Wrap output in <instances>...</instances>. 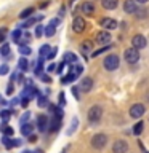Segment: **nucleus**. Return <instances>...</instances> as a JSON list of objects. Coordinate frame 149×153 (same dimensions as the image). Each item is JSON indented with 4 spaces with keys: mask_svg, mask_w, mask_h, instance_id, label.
Segmentation results:
<instances>
[{
    "mask_svg": "<svg viewBox=\"0 0 149 153\" xmlns=\"http://www.w3.org/2000/svg\"><path fill=\"white\" fill-rule=\"evenodd\" d=\"M123 57L125 61L128 62V64H136V62L139 61V50H136V48H127L123 53Z\"/></svg>",
    "mask_w": 149,
    "mask_h": 153,
    "instance_id": "nucleus-3",
    "label": "nucleus"
},
{
    "mask_svg": "<svg viewBox=\"0 0 149 153\" xmlns=\"http://www.w3.org/2000/svg\"><path fill=\"white\" fill-rule=\"evenodd\" d=\"M21 38H24L26 42H29V40H31V33H27V32H26V35H23Z\"/></svg>",
    "mask_w": 149,
    "mask_h": 153,
    "instance_id": "nucleus-51",
    "label": "nucleus"
},
{
    "mask_svg": "<svg viewBox=\"0 0 149 153\" xmlns=\"http://www.w3.org/2000/svg\"><path fill=\"white\" fill-rule=\"evenodd\" d=\"M38 21H42V16H38V18H32V16H31V18H27V21L24 22L21 27H24V29H29L31 26H34V24L38 22Z\"/></svg>",
    "mask_w": 149,
    "mask_h": 153,
    "instance_id": "nucleus-21",
    "label": "nucleus"
},
{
    "mask_svg": "<svg viewBox=\"0 0 149 153\" xmlns=\"http://www.w3.org/2000/svg\"><path fill=\"white\" fill-rule=\"evenodd\" d=\"M8 72H10V67L7 64H3L2 67H0V75H7Z\"/></svg>",
    "mask_w": 149,
    "mask_h": 153,
    "instance_id": "nucleus-41",
    "label": "nucleus"
},
{
    "mask_svg": "<svg viewBox=\"0 0 149 153\" xmlns=\"http://www.w3.org/2000/svg\"><path fill=\"white\" fill-rule=\"evenodd\" d=\"M59 128H61V118L51 117V118H50V121H48V131L56 132V131H59Z\"/></svg>",
    "mask_w": 149,
    "mask_h": 153,
    "instance_id": "nucleus-14",
    "label": "nucleus"
},
{
    "mask_svg": "<svg viewBox=\"0 0 149 153\" xmlns=\"http://www.w3.org/2000/svg\"><path fill=\"white\" fill-rule=\"evenodd\" d=\"M146 45H147V42H146V38H144L143 35H135L132 38V46L136 48V50H143Z\"/></svg>",
    "mask_w": 149,
    "mask_h": 153,
    "instance_id": "nucleus-10",
    "label": "nucleus"
},
{
    "mask_svg": "<svg viewBox=\"0 0 149 153\" xmlns=\"http://www.w3.org/2000/svg\"><path fill=\"white\" fill-rule=\"evenodd\" d=\"M77 126H79V120H77V118H72L71 126H69V129H67V134L71 136V134H72V132H74L75 129H77Z\"/></svg>",
    "mask_w": 149,
    "mask_h": 153,
    "instance_id": "nucleus-30",
    "label": "nucleus"
},
{
    "mask_svg": "<svg viewBox=\"0 0 149 153\" xmlns=\"http://www.w3.org/2000/svg\"><path fill=\"white\" fill-rule=\"evenodd\" d=\"M0 54H2V56H8V54H10V45H7V43H5V45L0 48Z\"/></svg>",
    "mask_w": 149,
    "mask_h": 153,
    "instance_id": "nucleus-38",
    "label": "nucleus"
},
{
    "mask_svg": "<svg viewBox=\"0 0 149 153\" xmlns=\"http://www.w3.org/2000/svg\"><path fill=\"white\" fill-rule=\"evenodd\" d=\"M32 153H43V150H35V152H32Z\"/></svg>",
    "mask_w": 149,
    "mask_h": 153,
    "instance_id": "nucleus-55",
    "label": "nucleus"
},
{
    "mask_svg": "<svg viewBox=\"0 0 149 153\" xmlns=\"http://www.w3.org/2000/svg\"><path fill=\"white\" fill-rule=\"evenodd\" d=\"M136 2H138V3H141V5H144V3H147L149 0H136Z\"/></svg>",
    "mask_w": 149,
    "mask_h": 153,
    "instance_id": "nucleus-54",
    "label": "nucleus"
},
{
    "mask_svg": "<svg viewBox=\"0 0 149 153\" xmlns=\"http://www.w3.org/2000/svg\"><path fill=\"white\" fill-rule=\"evenodd\" d=\"M50 50H51L50 45H42V46H40V50H38V54H40L42 59H45V57L48 56V53H50Z\"/></svg>",
    "mask_w": 149,
    "mask_h": 153,
    "instance_id": "nucleus-24",
    "label": "nucleus"
},
{
    "mask_svg": "<svg viewBox=\"0 0 149 153\" xmlns=\"http://www.w3.org/2000/svg\"><path fill=\"white\" fill-rule=\"evenodd\" d=\"M101 5L104 10H115L119 5V0H101Z\"/></svg>",
    "mask_w": 149,
    "mask_h": 153,
    "instance_id": "nucleus-17",
    "label": "nucleus"
},
{
    "mask_svg": "<svg viewBox=\"0 0 149 153\" xmlns=\"http://www.w3.org/2000/svg\"><path fill=\"white\" fill-rule=\"evenodd\" d=\"M147 153H149V152H147Z\"/></svg>",
    "mask_w": 149,
    "mask_h": 153,
    "instance_id": "nucleus-58",
    "label": "nucleus"
},
{
    "mask_svg": "<svg viewBox=\"0 0 149 153\" xmlns=\"http://www.w3.org/2000/svg\"><path fill=\"white\" fill-rule=\"evenodd\" d=\"M21 145V140L19 139H13V147H19Z\"/></svg>",
    "mask_w": 149,
    "mask_h": 153,
    "instance_id": "nucleus-49",
    "label": "nucleus"
},
{
    "mask_svg": "<svg viewBox=\"0 0 149 153\" xmlns=\"http://www.w3.org/2000/svg\"><path fill=\"white\" fill-rule=\"evenodd\" d=\"M21 37H23V33H21V30H19V29H14V30L11 32V40H13L14 43H19V42H21Z\"/></svg>",
    "mask_w": 149,
    "mask_h": 153,
    "instance_id": "nucleus-26",
    "label": "nucleus"
},
{
    "mask_svg": "<svg viewBox=\"0 0 149 153\" xmlns=\"http://www.w3.org/2000/svg\"><path fill=\"white\" fill-rule=\"evenodd\" d=\"M80 51L84 53V54H88L90 51H93V42L90 40H85L80 43Z\"/></svg>",
    "mask_w": 149,
    "mask_h": 153,
    "instance_id": "nucleus-16",
    "label": "nucleus"
},
{
    "mask_svg": "<svg viewBox=\"0 0 149 153\" xmlns=\"http://www.w3.org/2000/svg\"><path fill=\"white\" fill-rule=\"evenodd\" d=\"M106 143H108V136L103 132L95 134V136L91 137V147H93L95 150H103L106 147Z\"/></svg>",
    "mask_w": 149,
    "mask_h": 153,
    "instance_id": "nucleus-2",
    "label": "nucleus"
},
{
    "mask_svg": "<svg viewBox=\"0 0 149 153\" xmlns=\"http://www.w3.org/2000/svg\"><path fill=\"white\" fill-rule=\"evenodd\" d=\"M23 153H32V152H29V150H26V152H23Z\"/></svg>",
    "mask_w": 149,
    "mask_h": 153,
    "instance_id": "nucleus-56",
    "label": "nucleus"
},
{
    "mask_svg": "<svg viewBox=\"0 0 149 153\" xmlns=\"http://www.w3.org/2000/svg\"><path fill=\"white\" fill-rule=\"evenodd\" d=\"M75 78H77V76H74V75H72V74H67L66 76H62V78H61V83H62V85L72 83V81H74Z\"/></svg>",
    "mask_w": 149,
    "mask_h": 153,
    "instance_id": "nucleus-33",
    "label": "nucleus"
},
{
    "mask_svg": "<svg viewBox=\"0 0 149 153\" xmlns=\"http://www.w3.org/2000/svg\"><path fill=\"white\" fill-rule=\"evenodd\" d=\"M136 19H146L147 18V10L146 8H136V11L133 13Z\"/></svg>",
    "mask_w": 149,
    "mask_h": 153,
    "instance_id": "nucleus-20",
    "label": "nucleus"
},
{
    "mask_svg": "<svg viewBox=\"0 0 149 153\" xmlns=\"http://www.w3.org/2000/svg\"><path fill=\"white\" fill-rule=\"evenodd\" d=\"M37 105H38L40 108H43V107H48V97H47V96L38 94V96H37Z\"/></svg>",
    "mask_w": 149,
    "mask_h": 153,
    "instance_id": "nucleus-22",
    "label": "nucleus"
},
{
    "mask_svg": "<svg viewBox=\"0 0 149 153\" xmlns=\"http://www.w3.org/2000/svg\"><path fill=\"white\" fill-rule=\"evenodd\" d=\"M59 22H61V19H59V18H53L51 21H50V24H51V26H55V27H56Z\"/></svg>",
    "mask_w": 149,
    "mask_h": 153,
    "instance_id": "nucleus-46",
    "label": "nucleus"
},
{
    "mask_svg": "<svg viewBox=\"0 0 149 153\" xmlns=\"http://www.w3.org/2000/svg\"><path fill=\"white\" fill-rule=\"evenodd\" d=\"M7 32H8V30H7L5 27H3V29H0V43H3V42H5V38H7Z\"/></svg>",
    "mask_w": 149,
    "mask_h": 153,
    "instance_id": "nucleus-40",
    "label": "nucleus"
},
{
    "mask_svg": "<svg viewBox=\"0 0 149 153\" xmlns=\"http://www.w3.org/2000/svg\"><path fill=\"white\" fill-rule=\"evenodd\" d=\"M32 13H34V8H32V7H29V8H26V10H23V11L19 13V18H21V19L31 18V16H32Z\"/></svg>",
    "mask_w": 149,
    "mask_h": 153,
    "instance_id": "nucleus-27",
    "label": "nucleus"
},
{
    "mask_svg": "<svg viewBox=\"0 0 149 153\" xmlns=\"http://www.w3.org/2000/svg\"><path fill=\"white\" fill-rule=\"evenodd\" d=\"M48 117L47 115H38V118H37V128H38V132H45L48 131Z\"/></svg>",
    "mask_w": 149,
    "mask_h": 153,
    "instance_id": "nucleus-9",
    "label": "nucleus"
},
{
    "mask_svg": "<svg viewBox=\"0 0 149 153\" xmlns=\"http://www.w3.org/2000/svg\"><path fill=\"white\" fill-rule=\"evenodd\" d=\"M144 112H146V107H144L143 104H135V105H132V108H130V117L138 120L144 115Z\"/></svg>",
    "mask_w": 149,
    "mask_h": 153,
    "instance_id": "nucleus-5",
    "label": "nucleus"
},
{
    "mask_svg": "<svg viewBox=\"0 0 149 153\" xmlns=\"http://www.w3.org/2000/svg\"><path fill=\"white\" fill-rule=\"evenodd\" d=\"M128 152V143L125 140H115L112 145V153H127Z\"/></svg>",
    "mask_w": 149,
    "mask_h": 153,
    "instance_id": "nucleus-8",
    "label": "nucleus"
},
{
    "mask_svg": "<svg viewBox=\"0 0 149 153\" xmlns=\"http://www.w3.org/2000/svg\"><path fill=\"white\" fill-rule=\"evenodd\" d=\"M61 153H66V150H62V152H61Z\"/></svg>",
    "mask_w": 149,
    "mask_h": 153,
    "instance_id": "nucleus-57",
    "label": "nucleus"
},
{
    "mask_svg": "<svg viewBox=\"0 0 149 153\" xmlns=\"http://www.w3.org/2000/svg\"><path fill=\"white\" fill-rule=\"evenodd\" d=\"M108 50H111V46H109V45H108V46H103V48H99V50H98V51H95L91 56H93V57H96V56H99L101 53H104V51H108Z\"/></svg>",
    "mask_w": 149,
    "mask_h": 153,
    "instance_id": "nucleus-39",
    "label": "nucleus"
},
{
    "mask_svg": "<svg viewBox=\"0 0 149 153\" xmlns=\"http://www.w3.org/2000/svg\"><path fill=\"white\" fill-rule=\"evenodd\" d=\"M40 76H42V80L45 81V83H48V81H51V78H50L48 75H40Z\"/></svg>",
    "mask_w": 149,
    "mask_h": 153,
    "instance_id": "nucleus-50",
    "label": "nucleus"
},
{
    "mask_svg": "<svg viewBox=\"0 0 149 153\" xmlns=\"http://www.w3.org/2000/svg\"><path fill=\"white\" fill-rule=\"evenodd\" d=\"M80 10H82L84 14H87V16H91V14L95 13V3L93 2H84L82 7H80Z\"/></svg>",
    "mask_w": 149,
    "mask_h": 153,
    "instance_id": "nucleus-15",
    "label": "nucleus"
},
{
    "mask_svg": "<svg viewBox=\"0 0 149 153\" xmlns=\"http://www.w3.org/2000/svg\"><path fill=\"white\" fill-rule=\"evenodd\" d=\"M143 128H144L143 121H138V123L133 126V134H135V136H139V134L143 132Z\"/></svg>",
    "mask_w": 149,
    "mask_h": 153,
    "instance_id": "nucleus-29",
    "label": "nucleus"
},
{
    "mask_svg": "<svg viewBox=\"0 0 149 153\" xmlns=\"http://www.w3.org/2000/svg\"><path fill=\"white\" fill-rule=\"evenodd\" d=\"M19 53H21L23 56H29V54L32 53V50H31L27 45H19Z\"/></svg>",
    "mask_w": 149,
    "mask_h": 153,
    "instance_id": "nucleus-34",
    "label": "nucleus"
},
{
    "mask_svg": "<svg viewBox=\"0 0 149 153\" xmlns=\"http://www.w3.org/2000/svg\"><path fill=\"white\" fill-rule=\"evenodd\" d=\"M136 3H138L136 0H125L123 2V11L128 13V14H133L135 11H136V8H138Z\"/></svg>",
    "mask_w": 149,
    "mask_h": 153,
    "instance_id": "nucleus-13",
    "label": "nucleus"
},
{
    "mask_svg": "<svg viewBox=\"0 0 149 153\" xmlns=\"http://www.w3.org/2000/svg\"><path fill=\"white\" fill-rule=\"evenodd\" d=\"M43 32H45V26H40V24H38V26L35 27V37L40 38L43 35Z\"/></svg>",
    "mask_w": 149,
    "mask_h": 153,
    "instance_id": "nucleus-37",
    "label": "nucleus"
},
{
    "mask_svg": "<svg viewBox=\"0 0 149 153\" xmlns=\"http://www.w3.org/2000/svg\"><path fill=\"white\" fill-rule=\"evenodd\" d=\"M47 70H48V72H53V70H56V65H55V62H51V64L47 67Z\"/></svg>",
    "mask_w": 149,
    "mask_h": 153,
    "instance_id": "nucleus-48",
    "label": "nucleus"
},
{
    "mask_svg": "<svg viewBox=\"0 0 149 153\" xmlns=\"http://www.w3.org/2000/svg\"><path fill=\"white\" fill-rule=\"evenodd\" d=\"M82 72H84V67H82L79 62H74V64H71V72H69V74H72L74 76H79Z\"/></svg>",
    "mask_w": 149,
    "mask_h": 153,
    "instance_id": "nucleus-19",
    "label": "nucleus"
},
{
    "mask_svg": "<svg viewBox=\"0 0 149 153\" xmlns=\"http://www.w3.org/2000/svg\"><path fill=\"white\" fill-rule=\"evenodd\" d=\"M10 117H11V112H10V110H2V112H0V118H2L3 121H8Z\"/></svg>",
    "mask_w": 149,
    "mask_h": 153,
    "instance_id": "nucleus-36",
    "label": "nucleus"
},
{
    "mask_svg": "<svg viewBox=\"0 0 149 153\" xmlns=\"http://www.w3.org/2000/svg\"><path fill=\"white\" fill-rule=\"evenodd\" d=\"M7 94H13V85H8V89H7Z\"/></svg>",
    "mask_w": 149,
    "mask_h": 153,
    "instance_id": "nucleus-52",
    "label": "nucleus"
},
{
    "mask_svg": "<svg viewBox=\"0 0 149 153\" xmlns=\"http://www.w3.org/2000/svg\"><path fill=\"white\" fill-rule=\"evenodd\" d=\"M55 32H56V27L51 26V24H48V26L45 27V32H43V33H45L47 37H53V35H55Z\"/></svg>",
    "mask_w": 149,
    "mask_h": 153,
    "instance_id": "nucleus-31",
    "label": "nucleus"
},
{
    "mask_svg": "<svg viewBox=\"0 0 149 153\" xmlns=\"http://www.w3.org/2000/svg\"><path fill=\"white\" fill-rule=\"evenodd\" d=\"M103 65H104V69L109 70V72L117 70L119 65H120V57H119L117 54H109V56H106L104 61H103Z\"/></svg>",
    "mask_w": 149,
    "mask_h": 153,
    "instance_id": "nucleus-1",
    "label": "nucleus"
},
{
    "mask_svg": "<svg viewBox=\"0 0 149 153\" xmlns=\"http://www.w3.org/2000/svg\"><path fill=\"white\" fill-rule=\"evenodd\" d=\"M62 62L67 65H71V64H74V62H77V56L74 53H66V54L62 56Z\"/></svg>",
    "mask_w": 149,
    "mask_h": 153,
    "instance_id": "nucleus-18",
    "label": "nucleus"
},
{
    "mask_svg": "<svg viewBox=\"0 0 149 153\" xmlns=\"http://www.w3.org/2000/svg\"><path fill=\"white\" fill-rule=\"evenodd\" d=\"M18 64H19V69H21V70H26V72L29 70V61L26 59V57H21Z\"/></svg>",
    "mask_w": 149,
    "mask_h": 153,
    "instance_id": "nucleus-32",
    "label": "nucleus"
},
{
    "mask_svg": "<svg viewBox=\"0 0 149 153\" xmlns=\"http://www.w3.org/2000/svg\"><path fill=\"white\" fill-rule=\"evenodd\" d=\"M59 105H64L66 104V96H64V93H59V102H58Z\"/></svg>",
    "mask_w": 149,
    "mask_h": 153,
    "instance_id": "nucleus-45",
    "label": "nucleus"
},
{
    "mask_svg": "<svg viewBox=\"0 0 149 153\" xmlns=\"http://www.w3.org/2000/svg\"><path fill=\"white\" fill-rule=\"evenodd\" d=\"M42 72H43V59L40 57V59L37 61V65H35V69H34V74H35L37 76H40Z\"/></svg>",
    "mask_w": 149,
    "mask_h": 153,
    "instance_id": "nucleus-25",
    "label": "nucleus"
},
{
    "mask_svg": "<svg viewBox=\"0 0 149 153\" xmlns=\"http://www.w3.org/2000/svg\"><path fill=\"white\" fill-rule=\"evenodd\" d=\"M29 137V142H35V136H32V134H31V136H27Z\"/></svg>",
    "mask_w": 149,
    "mask_h": 153,
    "instance_id": "nucleus-53",
    "label": "nucleus"
},
{
    "mask_svg": "<svg viewBox=\"0 0 149 153\" xmlns=\"http://www.w3.org/2000/svg\"><path fill=\"white\" fill-rule=\"evenodd\" d=\"M32 131H34L32 124H29V123H23V126H21V132H23V136H31Z\"/></svg>",
    "mask_w": 149,
    "mask_h": 153,
    "instance_id": "nucleus-23",
    "label": "nucleus"
},
{
    "mask_svg": "<svg viewBox=\"0 0 149 153\" xmlns=\"http://www.w3.org/2000/svg\"><path fill=\"white\" fill-rule=\"evenodd\" d=\"M101 118H103V108H101L99 105H93V107L88 110V121L90 123H98Z\"/></svg>",
    "mask_w": 149,
    "mask_h": 153,
    "instance_id": "nucleus-4",
    "label": "nucleus"
},
{
    "mask_svg": "<svg viewBox=\"0 0 149 153\" xmlns=\"http://www.w3.org/2000/svg\"><path fill=\"white\" fill-rule=\"evenodd\" d=\"M72 94H74L77 99L80 97V89H79V86H74V88H72Z\"/></svg>",
    "mask_w": 149,
    "mask_h": 153,
    "instance_id": "nucleus-44",
    "label": "nucleus"
},
{
    "mask_svg": "<svg viewBox=\"0 0 149 153\" xmlns=\"http://www.w3.org/2000/svg\"><path fill=\"white\" fill-rule=\"evenodd\" d=\"M29 100H31V99H27V97H23V99H21V105H23L24 108H26L27 105H29Z\"/></svg>",
    "mask_w": 149,
    "mask_h": 153,
    "instance_id": "nucleus-47",
    "label": "nucleus"
},
{
    "mask_svg": "<svg viewBox=\"0 0 149 153\" xmlns=\"http://www.w3.org/2000/svg\"><path fill=\"white\" fill-rule=\"evenodd\" d=\"M2 143H3L7 148H11V147H13V139H10V136H3Z\"/></svg>",
    "mask_w": 149,
    "mask_h": 153,
    "instance_id": "nucleus-35",
    "label": "nucleus"
},
{
    "mask_svg": "<svg viewBox=\"0 0 149 153\" xmlns=\"http://www.w3.org/2000/svg\"><path fill=\"white\" fill-rule=\"evenodd\" d=\"M91 88H93V80L90 78V76H87V78H82L80 85H79V89L82 93H90Z\"/></svg>",
    "mask_w": 149,
    "mask_h": 153,
    "instance_id": "nucleus-11",
    "label": "nucleus"
},
{
    "mask_svg": "<svg viewBox=\"0 0 149 153\" xmlns=\"http://www.w3.org/2000/svg\"><path fill=\"white\" fill-rule=\"evenodd\" d=\"M111 33L106 30V29H103V30H99L98 33H96V42L99 43V45H108V43L111 42Z\"/></svg>",
    "mask_w": 149,
    "mask_h": 153,
    "instance_id": "nucleus-7",
    "label": "nucleus"
},
{
    "mask_svg": "<svg viewBox=\"0 0 149 153\" xmlns=\"http://www.w3.org/2000/svg\"><path fill=\"white\" fill-rule=\"evenodd\" d=\"M29 118H31V112H26V113L21 117V124H23V123H27Z\"/></svg>",
    "mask_w": 149,
    "mask_h": 153,
    "instance_id": "nucleus-42",
    "label": "nucleus"
},
{
    "mask_svg": "<svg viewBox=\"0 0 149 153\" xmlns=\"http://www.w3.org/2000/svg\"><path fill=\"white\" fill-rule=\"evenodd\" d=\"M0 131L3 132V136H13V128L11 126H8V124H2V126H0Z\"/></svg>",
    "mask_w": 149,
    "mask_h": 153,
    "instance_id": "nucleus-28",
    "label": "nucleus"
},
{
    "mask_svg": "<svg viewBox=\"0 0 149 153\" xmlns=\"http://www.w3.org/2000/svg\"><path fill=\"white\" fill-rule=\"evenodd\" d=\"M85 26H87V22H85V19L82 18V16H75L74 21H72V30L77 32V33L84 32L85 30Z\"/></svg>",
    "mask_w": 149,
    "mask_h": 153,
    "instance_id": "nucleus-6",
    "label": "nucleus"
},
{
    "mask_svg": "<svg viewBox=\"0 0 149 153\" xmlns=\"http://www.w3.org/2000/svg\"><path fill=\"white\" fill-rule=\"evenodd\" d=\"M99 24H101V27H103V29H106V30H111V29L117 27V21L112 19V18H103L99 21Z\"/></svg>",
    "mask_w": 149,
    "mask_h": 153,
    "instance_id": "nucleus-12",
    "label": "nucleus"
},
{
    "mask_svg": "<svg viewBox=\"0 0 149 153\" xmlns=\"http://www.w3.org/2000/svg\"><path fill=\"white\" fill-rule=\"evenodd\" d=\"M56 48H51L50 53H48V56H47V59H55V56H56Z\"/></svg>",
    "mask_w": 149,
    "mask_h": 153,
    "instance_id": "nucleus-43",
    "label": "nucleus"
}]
</instances>
